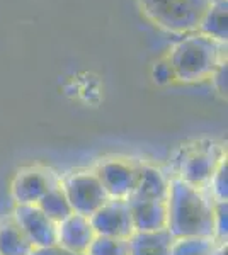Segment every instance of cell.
Returning <instances> with one entry per match:
<instances>
[{
  "label": "cell",
  "instance_id": "obj_1",
  "mask_svg": "<svg viewBox=\"0 0 228 255\" xmlns=\"http://www.w3.org/2000/svg\"><path fill=\"white\" fill-rule=\"evenodd\" d=\"M165 206H167V232L174 238H215V201L210 197L206 189L193 187L177 177H171Z\"/></svg>",
  "mask_w": 228,
  "mask_h": 255
},
{
  "label": "cell",
  "instance_id": "obj_2",
  "mask_svg": "<svg viewBox=\"0 0 228 255\" xmlns=\"http://www.w3.org/2000/svg\"><path fill=\"white\" fill-rule=\"evenodd\" d=\"M176 80L193 84L210 79L223 60V43L206 34H191L176 44L169 55Z\"/></svg>",
  "mask_w": 228,
  "mask_h": 255
},
{
  "label": "cell",
  "instance_id": "obj_3",
  "mask_svg": "<svg viewBox=\"0 0 228 255\" xmlns=\"http://www.w3.org/2000/svg\"><path fill=\"white\" fill-rule=\"evenodd\" d=\"M148 19L172 32L196 31L213 0H138Z\"/></svg>",
  "mask_w": 228,
  "mask_h": 255
},
{
  "label": "cell",
  "instance_id": "obj_4",
  "mask_svg": "<svg viewBox=\"0 0 228 255\" xmlns=\"http://www.w3.org/2000/svg\"><path fill=\"white\" fill-rule=\"evenodd\" d=\"M225 157L223 146L215 141H198L191 146H184L176 177L193 187L206 189L220 162Z\"/></svg>",
  "mask_w": 228,
  "mask_h": 255
},
{
  "label": "cell",
  "instance_id": "obj_5",
  "mask_svg": "<svg viewBox=\"0 0 228 255\" xmlns=\"http://www.w3.org/2000/svg\"><path fill=\"white\" fill-rule=\"evenodd\" d=\"M60 186L75 215L90 218L109 199L94 168H80L61 175Z\"/></svg>",
  "mask_w": 228,
  "mask_h": 255
},
{
  "label": "cell",
  "instance_id": "obj_6",
  "mask_svg": "<svg viewBox=\"0 0 228 255\" xmlns=\"http://www.w3.org/2000/svg\"><path fill=\"white\" fill-rule=\"evenodd\" d=\"M142 162L126 157H107L102 158L94 167L101 184L104 186L111 199L128 201L133 196L138 184Z\"/></svg>",
  "mask_w": 228,
  "mask_h": 255
},
{
  "label": "cell",
  "instance_id": "obj_7",
  "mask_svg": "<svg viewBox=\"0 0 228 255\" xmlns=\"http://www.w3.org/2000/svg\"><path fill=\"white\" fill-rule=\"evenodd\" d=\"M61 175L44 165H27L15 172L10 182V197L15 206L38 204L46 192L60 184Z\"/></svg>",
  "mask_w": 228,
  "mask_h": 255
},
{
  "label": "cell",
  "instance_id": "obj_8",
  "mask_svg": "<svg viewBox=\"0 0 228 255\" xmlns=\"http://www.w3.org/2000/svg\"><path fill=\"white\" fill-rule=\"evenodd\" d=\"M89 220L95 235L126 238V240H130L135 235L130 206H128V201L124 199H111L109 197Z\"/></svg>",
  "mask_w": 228,
  "mask_h": 255
},
{
  "label": "cell",
  "instance_id": "obj_9",
  "mask_svg": "<svg viewBox=\"0 0 228 255\" xmlns=\"http://www.w3.org/2000/svg\"><path fill=\"white\" fill-rule=\"evenodd\" d=\"M12 216L26 233L27 240L34 249L56 245V223L51 221L41 209L32 206H14Z\"/></svg>",
  "mask_w": 228,
  "mask_h": 255
},
{
  "label": "cell",
  "instance_id": "obj_10",
  "mask_svg": "<svg viewBox=\"0 0 228 255\" xmlns=\"http://www.w3.org/2000/svg\"><path fill=\"white\" fill-rule=\"evenodd\" d=\"M95 238L90 220L82 215H70L56 225V245L68 254L85 255Z\"/></svg>",
  "mask_w": 228,
  "mask_h": 255
},
{
  "label": "cell",
  "instance_id": "obj_11",
  "mask_svg": "<svg viewBox=\"0 0 228 255\" xmlns=\"http://www.w3.org/2000/svg\"><path fill=\"white\" fill-rule=\"evenodd\" d=\"M128 206H130L135 233H155L167 230V206H165V201L130 197Z\"/></svg>",
  "mask_w": 228,
  "mask_h": 255
},
{
  "label": "cell",
  "instance_id": "obj_12",
  "mask_svg": "<svg viewBox=\"0 0 228 255\" xmlns=\"http://www.w3.org/2000/svg\"><path fill=\"white\" fill-rule=\"evenodd\" d=\"M169 187H171V177L165 174L162 168L142 162L138 184H136V189L131 197L152 199V201H167Z\"/></svg>",
  "mask_w": 228,
  "mask_h": 255
},
{
  "label": "cell",
  "instance_id": "obj_13",
  "mask_svg": "<svg viewBox=\"0 0 228 255\" xmlns=\"http://www.w3.org/2000/svg\"><path fill=\"white\" fill-rule=\"evenodd\" d=\"M32 249L12 213L0 218V255H29Z\"/></svg>",
  "mask_w": 228,
  "mask_h": 255
},
{
  "label": "cell",
  "instance_id": "obj_14",
  "mask_svg": "<svg viewBox=\"0 0 228 255\" xmlns=\"http://www.w3.org/2000/svg\"><path fill=\"white\" fill-rule=\"evenodd\" d=\"M174 237L167 230L155 233H135L130 238V255H171Z\"/></svg>",
  "mask_w": 228,
  "mask_h": 255
},
{
  "label": "cell",
  "instance_id": "obj_15",
  "mask_svg": "<svg viewBox=\"0 0 228 255\" xmlns=\"http://www.w3.org/2000/svg\"><path fill=\"white\" fill-rule=\"evenodd\" d=\"M198 29H201V34L210 36L220 43H227V0H213L211 2Z\"/></svg>",
  "mask_w": 228,
  "mask_h": 255
},
{
  "label": "cell",
  "instance_id": "obj_16",
  "mask_svg": "<svg viewBox=\"0 0 228 255\" xmlns=\"http://www.w3.org/2000/svg\"><path fill=\"white\" fill-rule=\"evenodd\" d=\"M36 206H38L49 220L55 221L56 225L60 223V221H63L65 218H68L70 215H73L72 206H70L67 196H65L60 184H56L55 187L49 189L46 194L41 197V201Z\"/></svg>",
  "mask_w": 228,
  "mask_h": 255
},
{
  "label": "cell",
  "instance_id": "obj_17",
  "mask_svg": "<svg viewBox=\"0 0 228 255\" xmlns=\"http://www.w3.org/2000/svg\"><path fill=\"white\" fill-rule=\"evenodd\" d=\"M218 242L213 237H181L174 238L171 245V255H213Z\"/></svg>",
  "mask_w": 228,
  "mask_h": 255
},
{
  "label": "cell",
  "instance_id": "obj_18",
  "mask_svg": "<svg viewBox=\"0 0 228 255\" xmlns=\"http://www.w3.org/2000/svg\"><path fill=\"white\" fill-rule=\"evenodd\" d=\"M85 255H130V240L95 235Z\"/></svg>",
  "mask_w": 228,
  "mask_h": 255
},
{
  "label": "cell",
  "instance_id": "obj_19",
  "mask_svg": "<svg viewBox=\"0 0 228 255\" xmlns=\"http://www.w3.org/2000/svg\"><path fill=\"white\" fill-rule=\"evenodd\" d=\"M228 167H227V157L220 162L218 168L215 170L213 177H211L206 192L210 194V197L217 203H223L228 199Z\"/></svg>",
  "mask_w": 228,
  "mask_h": 255
},
{
  "label": "cell",
  "instance_id": "obj_20",
  "mask_svg": "<svg viewBox=\"0 0 228 255\" xmlns=\"http://www.w3.org/2000/svg\"><path fill=\"white\" fill-rule=\"evenodd\" d=\"M228 208L227 201L223 203H217L215 201L213 208V221H215V238L218 242H227V233H228Z\"/></svg>",
  "mask_w": 228,
  "mask_h": 255
},
{
  "label": "cell",
  "instance_id": "obj_21",
  "mask_svg": "<svg viewBox=\"0 0 228 255\" xmlns=\"http://www.w3.org/2000/svg\"><path fill=\"white\" fill-rule=\"evenodd\" d=\"M153 80L159 85H165L171 84V82L176 80V75H174V70L169 63V60L159 61V63L153 67Z\"/></svg>",
  "mask_w": 228,
  "mask_h": 255
},
{
  "label": "cell",
  "instance_id": "obj_22",
  "mask_svg": "<svg viewBox=\"0 0 228 255\" xmlns=\"http://www.w3.org/2000/svg\"><path fill=\"white\" fill-rule=\"evenodd\" d=\"M210 79L213 80V85H215V89H217V92L225 96L227 94V61H222V63L218 65V68L215 70Z\"/></svg>",
  "mask_w": 228,
  "mask_h": 255
},
{
  "label": "cell",
  "instance_id": "obj_23",
  "mask_svg": "<svg viewBox=\"0 0 228 255\" xmlns=\"http://www.w3.org/2000/svg\"><path fill=\"white\" fill-rule=\"evenodd\" d=\"M29 255H75V254H68L63 249H60L58 245H53V247H43V249H32V252Z\"/></svg>",
  "mask_w": 228,
  "mask_h": 255
}]
</instances>
